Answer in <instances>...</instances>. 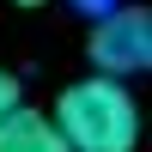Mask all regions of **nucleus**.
Segmentation results:
<instances>
[{
	"label": "nucleus",
	"mask_w": 152,
	"mask_h": 152,
	"mask_svg": "<svg viewBox=\"0 0 152 152\" xmlns=\"http://www.w3.org/2000/svg\"><path fill=\"white\" fill-rule=\"evenodd\" d=\"M12 110H18V79L0 67V116H12Z\"/></svg>",
	"instance_id": "4"
},
{
	"label": "nucleus",
	"mask_w": 152,
	"mask_h": 152,
	"mask_svg": "<svg viewBox=\"0 0 152 152\" xmlns=\"http://www.w3.org/2000/svg\"><path fill=\"white\" fill-rule=\"evenodd\" d=\"M73 6H79V12H91V18H104V12L116 6V0H73Z\"/></svg>",
	"instance_id": "5"
},
{
	"label": "nucleus",
	"mask_w": 152,
	"mask_h": 152,
	"mask_svg": "<svg viewBox=\"0 0 152 152\" xmlns=\"http://www.w3.org/2000/svg\"><path fill=\"white\" fill-rule=\"evenodd\" d=\"M55 122L73 152H134V140H140V110H134L128 85L110 73L73 79L55 104Z\"/></svg>",
	"instance_id": "1"
},
{
	"label": "nucleus",
	"mask_w": 152,
	"mask_h": 152,
	"mask_svg": "<svg viewBox=\"0 0 152 152\" xmlns=\"http://www.w3.org/2000/svg\"><path fill=\"white\" fill-rule=\"evenodd\" d=\"M12 6H43V0H12Z\"/></svg>",
	"instance_id": "6"
},
{
	"label": "nucleus",
	"mask_w": 152,
	"mask_h": 152,
	"mask_svg": "<svg viewBox=\"0 0 152 152\" xmlns=\"http://www.w3.org/2000/svg\"><path fill=\"white\" fill-rule=\"evenodd\" d=\"M91 61L97 73H152V6H110L91 24Z\"/></svg>",
	"instance_id": "2"
},
{
	"label": "nucleus",
	"mask_w": 152,
	"mask_h": 152,
	"mask_svg": "<svg viewBox=\"0 0 152 152\" xmlns=\"http://www.w3.org/2000/svg\"><path fill=\"white\" fill-rule=\"evenodd\" d=\"M0 152H73V146H67V134H61L55 116L18 104L12 116H0Z\"/></svg>",
	"instance_id": "3"
}]
</instances>
